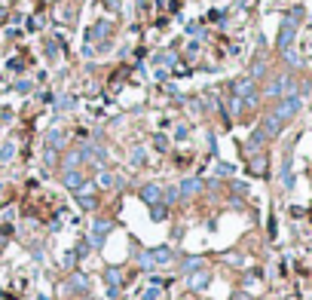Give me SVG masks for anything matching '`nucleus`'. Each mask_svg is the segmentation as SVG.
<instances>
[{"label": "nucleus", "instance_id": "f3484780", "mask_svg": "<svg viewBox=\"0 0 312 300\" xmlns=\"http://www.w3.org/2000/svg\"><path fill=\"white\" fill-rule=\"evenodd\" d=\"M15 156V141H6L3 147H0V163H9Z\"/></svg>", "mask_w": 312, "mask_h": 300}, {"label": "nucleus", "instance_id": "1a4fd4ad", "mask_svg": "<svg viewBox=\"0 0 312 300\" xmlns=\"http://www.w3.org/2000/svg\"><path fill=\"white\" fill-rule=\"evenodd\" d=\"M208 282H211L208 273H193V276H187V288L190 291H202V288H208Z\"/></svg>", "mask_w": 312, "mask_h": 300}, {"label": "nucleus", "instance_id": "9d476101", "mask_svg": "<svg viewBox=\"0 0 312 300\" xmlns=\"http://www.w3.org/2000/svg\"><path fill=\"white\" fill-rule=\"evenodd\" d=\"M202 267H205V260H202V257H184V260H181V273H187V276L199 273Z\"/></svg>", "mask_w": 312, "mask_h": 300}, {"label": "nucleus", "instance_id": "39448f33", "mask_svg": "<svg viewBox=\"0 0 312 300\" xmlns=\"http://www.w3.org/2000/svg\"><path fill=\"white\" fill-rule=\"evenodd\" d=\"M67 291L70 294H89V279L77 270H70V279H67Z\"/></svg>", "mask_w": 312, "mask_h": 300}, {"label": "nucleus", "instance_id": "aec40b11", "mask_svg": "<svg viewBox=\"0 0 312 300\" xmlns=\"http://www.w3.org/2000/svg\"><path fill=\"white\" fill-rule=\"evenodd\" d=\"M77 260H80V254H77V251H67L62 263H64V267H67V270H73V267H77Z\"/></svg>", "mask_w": 312, "mask_h": 300}, {"label": "nucleus", "instance_id": "20e7f679", "mask_svg": "<svg viewBox=\"0 0 312 300\" xmlns=\"http://www.w3.org/2000/svg\"><path fill=\"white\" fill-rule=\"evenodd\" d=\"M83 181H86V178H83L80 169H64V172H62V184H64L67 190H73V193L83 187Z\"/></svg>", "mask_w": 312, "mask_h": 300}, {"label": "nucleus", "instance_id": "412c9836", "mask_svg": "<svg viewBox=\"0 0 312 300\" xmlns=\"http://www.w3.org/2000/svg\"><path fill=\"white\" fill-rule=\"evenodd\" d=\"M141 163H147V153H144L141 147H135V150H132V166H141Z\"/></svg>", "mask_w": 312, "mask_h": 300}, {"label": "nucleus", "instance_id": "4468645a", "mask_svg": "<svg viewBox=\"0 0 312 300\" xmlns=\"http://www.w3.org/2000/svg\"><path fill=\"white\" fill-rule=\"evenodd\" d=\"M150 218L159 224V221H165V218H169V205H165V202H156V205H150Z\"/></svg>", "mask_w": 312, "mask_h": 300}, {"label": "nucleus", "instance_id": "6e6552de", "mask_svg": "<svg viewBox=\"0 0 312 300\" xmlns=\"http://www.w3.org/2000/svg\"><path fill=\"white\" fill-rule=\"evenodd\" d=\"M104 282H107V288H123L125 273H123L120 267H107V270H104Z\"/></svg>", "mask_w": 312, "mask_h": 300}, {"label": "nucleus", "instance_id": "423d86ee", "mask_svg": "<svg viewBox=\"0 0 312 300\" xmlns=\"http://www.w3.org/2000/svg\"><path fill=\"white\" fill-rule=\"evenodd\" d=\"M199 190H202V181H199V178H184V181L178 184V193H181V199H190V196H196Z\"/></svg>", "mask_w": 312, "mask_h": 300}, {"label": "nucleus", "instance_id": "f257e3e1", "mask_svg": "<svg viewBox=\"0 0 312 300\" xmlns=\"http://www.w3.org/2000/svg\"><path fill=\"white\" fill-rule=\"evenodd\" d=\"M110 230H114V221H110V218H95V221H92V248H104V239L110 236Z\"/></svg>", "mask_w": 312, "mask_h": 300}, {"label": "nucleus", "instance_id": "ddd939ff", "mask_svg": "<svg viewBox=\"0 0 312 300\" xmlns=\"http://www.w3.org/2000/svg\"><path fill=\"white\" fill-rule=\"evenodd\" d=\"M162 202L165 205H175V202H181V193H178V187H162Z\"/></svg>", "mask_w": 312, "mask_h": 300}, {"label": "nucleus", "instance_id": "0eeeda50", "mask_svg": "<svg viewBox=\"0 0 312 300\" xmlns=\"http://www.w3.org/2000/svg\"><path fill=\"white\" fill-rule=\"evenodd\" d=\"M73 196H77V205H80L83 211H95V208H98V193H86V190H77Z\"/></svg>", "mask_w": 312, "mask_h": 300}, {"label": "nucleus", "instance_id": "4be33fe9", "mask_svg": "<svg viewBox=\"0 0 312 300\" xmlns=\"http://www.w3.org/2000/svg\"><path fill=\"white\" fill-rule=\"evenodd\" d=\"M236 92H239V95H248V92H251V80H239V83H236Z\"/></svg>", "mask_w": 312, "mask_h": 300}, {"label": "nucleus", "instance_id": "9b49d317", "mask_svg": "<svg viewBox=\"0 0 312 300\" xmlns=\"http://www.w3.org/2000/svg\"><path fill=\"white\" fill-rule=\"evenodd\" d=\"M46 147L62 150V147H64V132H62V129H49V132H46Z\"/></svg>", "mask_w": 312, "mask_h": 300}, {"label": "nucleus", "instance_id": "7ed1b4c3", "mask_svg": "<svg viewBox=\"0 0 312 300\" xmlns=\"http://www.w3.org/2000/svg\"><path fill=\"white\" fill-rule=\"evenodd\" d=\"M138 196H141L144 205H156V202H162V187L159 184H144L138 190Z\"/></svg>", "mask_w": 312, "mask_h": 300}, {"label": "nucleus", "instance_id": "2eb2a0df", "mask_svg": "<svg viewBox=\"0 0 312 300\" xmlns=\"http://www.w3.org/2000/svg\"><path fill=\"white\" fill-rule=\"evenodd\" d=\"M117 184V178L110 172H104V169H98V178H95V187H114Z\"/></svg>", "mask_w": 312, "mask_h": 300}, {"label": "nucleus", "instance_id": "f8f14e48", "mask_svg": "<svg viewBox=\"0 0 312 300\" xmlns=\"http://www.w3.org/2000/svg\"><path fill=\"white\" fill-rule=\"evenodd\" d=\"M80 166H83V153H80V150L67 153L64 160H62V169H80Z\"/></svg>", "mask_w": 312, "mask_h": 300}, {"label": "nucleus", "instance_id": "f03ea898", "mask_svg": "<svg viewBox=\"0 0 312 300\" xmlns=\"http://www.w3.org/2000/svg\"><path fill=\"white\" fill-rule=\"evenodd\" d=\"M150 257L156 267H169V263L175 260V248L172 245H156V248H150Z\"/></svg>", "mask_w": 312, "mask_h": 300}, {"label": "nucleus", "instance_id": "6ab92c4d", "mask_svg": "<svg viewBox=\"0 0 312 300\" xmlns=\"http://www.w3.org/2000/svg\"><path fill=\"white\" fill-rule=\"evenodd\" d=\"M159 294H162V291H159L156 285H150V288H144V291H141V300H159Z\"/></svg>", "mask_w": 312, "mask_h": 300}, {"label": "nucleus", "instance_id": "a211bd4d", "mask_svg": "<svg viewBox=\"0 0 312 300\" xmlns=\"http://www.w3.org/2000/svg\"><path fill=\"white\" fill-rule=\"evenodd\" d=\"M43 163H46V166H55V163H59V150H55V147H46V150H43Z\"/></svg>", "mask_w": 312, "mask_h": 300}, {"label": "nucleus", "instance_id": "dca6fc26", "mask_svg": "<svg viewBox=\"0 0 312 300\" xmlns=\"http://www.w3.org/2000/svg\"><path fill=\"white\" fill-rule=\"evenodd\" d=\"M135 260H138V267H141V270H156V263H153V257H150V248L141 251Z\"/></svg>", "mask_w": 312, "mask_h": 300}, {"label": "nucleus", "instance_id": "5701e85b", "mask_svg": "<svg viewBox=\"0 0 312 300\" xmlns=\"http://www.w3.org/2000/svg\"><path fill=\"white\" fill-rule=\"evenodd\" d=\"M15 92H22V95L31 92V80H18V83H15Z\"/></svg>", "mask_w": 312, "mask_h": 300}]
</instances>
